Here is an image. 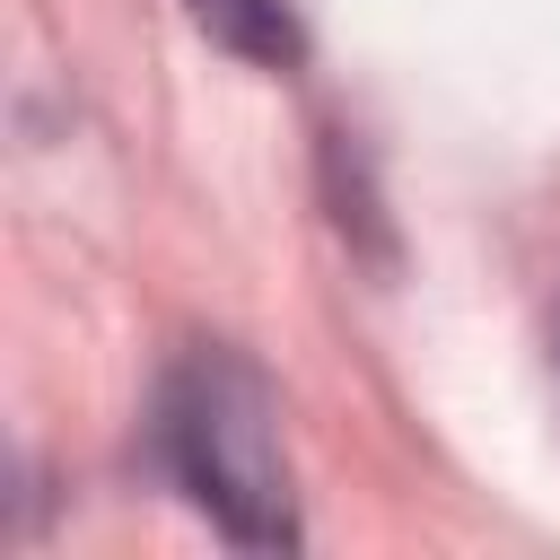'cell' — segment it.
<instances>
[{
  "instance_id": "6da1fadb",
  "label": "cell",
  "mask_w": 560,
  "mask_h": 560,
  "mask_svg": "<svg viewBox=\"0 0 560 560\" xmlns=\"http://www.w3.org/2000/svg\"><path fill=\"white\" fill-rule=\"evenodd\" d=\"M158 455L184 481V499L245 551L298 542V490L280 446V394L245 350H184L158 385Z\"/></svg>"
},
{
  "instance_id": "7a4b0ae2",
  "label": "cell",
  "mask_w": 560,
  "mask_h": 560,
  "mask_svg": "<svg viewBox=\"0 0 560 560\" xmlns=\"http://www.w3.org/2000/svg\"><path fill=\"white\" fill-rule=\"evenodd\" d=\"M192 18H201V35H219L245 61H298L289 0H192Z\"/></svg>"
}]
</instances>
